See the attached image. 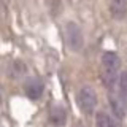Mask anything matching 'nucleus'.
<instances>
[{"label": "nucleus", "instance_id": "9", "mask_svg": "<svg viewBox=\"0 0 127 127\" xmlns=\"http://www.w3.org/2000/svg\"><path fill=\"white\" fill-rule=\"evenodd\" d=\"M118 86H119V92H121V95L122 97H127V71H122V73L119 75Z\"/></svg>", "mask_w": 127, "mask_h": 127}, {"label": "nucleus", "instance_id": "3", "mask_svg": "<svg viewBox=\"0 0 127 127\" xmlns=\"http://www.w3.org/2000/svg\"><path fill=\"white\" fill-rule=\"evenodd\" d=\"M64 33H65V41H67V45H68V48L71 51H79L83 48L84 38H83L81 27L76 22H67Z\"/></svg>", "mask_w": 127, "mask_h": 127}, {"label": "nucleus", "instance_id": "7", "mask_svg": "<svg viewBox=\"0 0 127 127\" xmlns=\"http://www.w3.org/2000/svg\"><path fill=\"white\" fill-rule=\"evenodd\" d=\"M67 121V113L61 106H53L49 110V122L56 127H62Z\"/></svg>", "mask_w": 127, "mask_h": 127}, {"label": "nucleus", "instance_id": "2", "mask_svg": "<svg viewBox=\"0 0 127 127\" xmlns=\"http://www.w3.org/2000/svg\"><path fill=\"white\" fill-rule=\"evenodd\" d=\"M76 103H78L79 110L84 114L94 113L95 106H97V95H95V91L91 86H83L76 92Z\"/></svg>", "mask_w": 127, "mask_h": 127}, {"label": "nucleus", "instance_id": "4", "mask_svg": "<svg viewBox=\"0 0 127 127\" xmlns=\"http://www.w3.org/2000/svg\"><path fill=\"white\" fill-rule=\"evenodd\" d=\"M43 89H45V84L40 78H29L24 84V91H26V95L32 100H37V98L41 97Z\"/></svg>", "mask_w": 127, "mask_h": 127}, {"label": "nucleus", "instance_id": "6", "mask_svg": "<svg viewBox=\"0 0 127 127\" xmlns=\"http://www.w3.org/2000/svg\"><path fill=\"white\" fill-rule=\"evenodd\" d=\"M110 13L114 19H122L127 13V0H110Z\"/></svg>", "mask_w": 127, "mask_h": 127}, {"label": "nucleus", "instance_id": "8", "mask_svg": "<svg viewBox=\"0 0 127 127\" xmlns=\"http://www.w3.org/2000/svg\"><path fill=\"white\" fill-rule=\"evenodd\" d=\"M95 124H97V127H119L116 119L105 111H98L95 114Z\"/></svg>", "mask_w": 127, "mask_h": 127}, {"label": "nucleus", "instance_id": "5", "mask_svg": "<svg viewBox=\"0 0 127 127\" xmlns=\"http://www.w3.org/2000/svg\"><path fill=\"white\" fill-rule=\"evenodd\" d=\"M110 106L113 114L118 119H124L127 114V105H126V97L121 94H111L110 95Z\"/></svg>", "mask_w": 127, "mask_h": 127}, {"label": "nucleus", "instance_id": "1", "mask_svg": "<svg viewBox=\"0 0 127 127\" xmlns=\"http://www.w3.org/2000/svg\"><path fill=\"white\" fill-rule=\"evenodd\" d=\"M119 67L121 59L114 51H105L102 54V81L106 87H113L119 81Z\"/></svg>", "mask_w": 127, "mask_h": 127}, {"label": "nucleus", "instance_id": "10", "mask_svg": "<svg viewBox=\"0 0 127 127\" xmlns=\"http://www.w3.org/2000/svg\"><path fill=\"white\" fill-rule=\"evenodd\" d=\"M76 127H86V126H84V124H78Z\"/></svg>", "mask_w": 127, "mask_h": 127}]
</instances>
